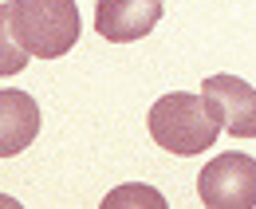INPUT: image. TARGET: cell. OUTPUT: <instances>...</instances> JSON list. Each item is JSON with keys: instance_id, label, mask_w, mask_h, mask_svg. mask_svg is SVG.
<instances>
[{"instance_id": "5b68a950", "label": "cell", "mask_w": 256, "mask_h": 209, "mask_svg": "<svg viewBox=\"0 0 256 209\" xmlns=\"http://www.w3.org/2000/svg\"><path fill=\"white\" fill-rule=\"evenodd\" d=\"M162 0H98L95 4V28L110 44H134L158 28Z\"/></svg>"}, {"instance_id": "8992f818", "label": "cell", "mask_w": 256, "mask_h": 209, "mask_svg": "<svg viewBox=\"0 0 256 209\" xmlns=\"http://www.w3.org/2000/svg\"><path fill=\"white\" fill-rule=\"evenodd\" d=\"M40 134V107L28 91H0V158L28 150Z\"/></svg>"}, {"instance_id": "ba28073f", "label": "cell", "mask_w": 256, "mask_h": 209, "mask_svg": "<svg viewBox=\"0 0 256 209\" xmlns=\"http://www.w3.org/2000/svg\"><path fill=\"white\" fill-rule=\"evenodd\" d=\"M122 201H146V205H166V197H162L158 189H146V185H122V189H114V193L106 197V209H118Z\"/></svg>"}, {"instance_id": "7a4b0ae2", "label": "cell", "mask_w": 256, "mask_h": 209, "mask_svg": "<svg viewBox=\"0 0 256 209\" xmlns=\"http://www.w3.org/2000/svg\"><path fill=\"white\" fill-rule=\"evenodd\" d=\"M12 28L40 60H60L79 44L75 0H12Z\"/></svg>"}, {"instance_id": "277c9868", "label": "cell", "mask_w": 256, "mask_h": 209, "mask_svg": "<svg viewBox=\"0 0 256 209\" xmlns=\"http://www.w3.org/2000/svg\"><path fill=\"white\" fill-rule=\"evenodd\" d=\"M201 95L217 107L224 130L232 138H256V87L236 75H209Z\"/></svg>"}, {"instance_id": "9c48e42d", "label": "cell", "mask_w": 256, "mask_h": 209, "mask_svg": "<svg viewBox=\"0 0 256 209\" xmlns=\"http://www.w3.org/2000/svg\"><path fill=\"white\" fill-rule=\"evenodd\" d=\"M0 205H16V201H12V197H0Z\"/></svg>"}, {"instance_id": "3957f363", "label": "cell", "mask_w": 256, "mask_h": 209, "mask_svg": "<svg viewBox=\"0 0 256 209\" xmlns=\"http://www.w3.org/2000/svg\"><path fill=\"white\" fill-rule=\"evenodd\" d=\"M197 197L209 209H252L256 205V158L228 150L197 174Z\"/></svg>"}, {"instance_id": "52a82bcc", "label": "cell", "mask_w": 256, "mask_h": 209, "mask_svg": "<svg viewBox=\"0 0 256 209\" xmlns=\"http://www.w3.org/2000/svg\"><path fill=\"white\" fill-rule=\"evenodd\" d=\"M32 60V52L20 44V36L12 28V4H0V79L20 75Z\"/></svg>"}, {"instance_id": "6da1fadb", "label": "cell", "mask_w": 256, "mask_h": 209, "mask_svg": "<svg viewBox=\"0 0 256 209\" xmlns=\"http://www.w3.org/2000/svg\"><path fill=\"white\" fill-rule=\"evenodd\" d=\"M150 138L170 154H182L193 158L201 150H209L221 134V115L217 107L205 99V95H193V91H170L162 95L158 103L150 107Z\"/></svg>"}]
</instances>
